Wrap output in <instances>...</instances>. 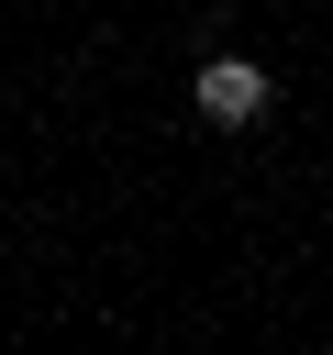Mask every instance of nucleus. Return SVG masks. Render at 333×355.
<instances>
[{
	"label": "nucleus",
	"instance_id": "obj_1",
	"mask_svg": "<svg viewBox=\"0 0 333 355\" xmlns=\"http://www.w3.org/2000/svg\"><path fill=\"white\" fill-rule=\"evenodd\" d=\"M189 100H200V122L211 133H244V122H266V67L255 55H200V78H189Z\"/></svg>",
	"mask_w": 333,
	"mask_h": 355
}]
</instances>
